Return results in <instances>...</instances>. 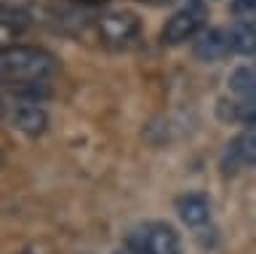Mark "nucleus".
<instances>
[{"label":"nucleus","mask_w":256,"mask_h":254,"mask_svg":"<svg viewBox=\"0 0 256 254\" xmlns=\"http://www.w3.org/2000/svg\"><path fill=\"white\" fill-rule=\"evenodd\" d=\"M192 3H198V6H200V3H203V0H192Z\"/></svg>","instance_id":"obj_16"},{"label":"nucleus","mask_w":256,"mask_h":254,"mask_svg":"<svg viewBox=\"0 0 256 254\" xmlns=\"http://www.w3.org/2000/svg\"><path fill=\"white\" fill-rule=\"evenodd\" d=\"M176 209H179L182 222L190 227H198V225H203V222H208V214H211V206H208L206 195H200V193L182 195L179 203H176Z\"/></svg>","instance_id":"obj_10"},{"label":"nucleus","mask_w":256,"mask_h":254,"mask_svg":"<svg viewBox=\"0 0 256 254\" xmlns=\"http://www.w3.org/2000/svg\"><path fill=\"white\" fill-rule=\"evenodd\" d=\"M232 54H243L256 62V19H240L230 27Z\"/></svg>","instance_id":"obj_9"},{"label":"nucleus","mask_w":256,"mask_h":254,"mask_svg":"<svg viewBox=\"0 0 256 254\" xmlns=\"http://www.w3.org/2000/svg\"><path fill=\"white\" fill-rule=\"evenodd\" d=\"M144 3H152V6H163V3H171V0H144Z\"/></svg>","instance_id":"obj_14"},{"label":"nucleus","mask_w":256,"mask_h":254,"mask_svg":"<svg viewBox=\"0 0 256 254\" xmlns=\"http://www.w3.org/2000/svg\"><path fill=\"white\" fill-rule=\"evenodd\" d=\"M203 19H206V9L198 3H190L187 9L176 11L171 19L166 22L163 33H160V41L163 46H179L184 41H195L203 30Z\"/></svg>","instance_id":"obj_4"},{"label":"nucleus","mask_w":256,"mask_h":254,"mask_svg":"<svg viewBox=\"0 0 256 254\" xmlns=\"http://www.w3.org/2000/svg\"><path fill=\"white\" fill-rule=\"evenodd\" d=\"M11 89V94L16 97V102H35L40 105L43 99H48V83L46 81H35V83H16V86H6Z\"/></svg>","instance_id":"obj_12"},{"label":"nucleus","mask_w":256,"mask_h":254,"mask_svg":"<svg viewBox=\"0 0 256 254\" xmlns=\"http://www.w3.org/2000/svg\"><path fill=\"white\" fill-rule=\"evenodd\" d=\"M192 54H195L200 62H219V59H224L227 54H232L230 30H222V27L200 30V35L192 41Z\"/></svg>","instance_id":"obj_6"},{"label":"nucleus","mask_w":256,"mask_h":254,"mask_svg":"<svg viewBox=\"0 0 256 254\" xmlns=\"http://www.w3.org/2000/svg\"><path fill=\"white\" fill-rule=\"evenodd\" d=\"M0 70H3V83L16 86V83H35V81H48L56 70L54 54L38 46H6L0 54Z\"/></svg>","instance_id":"obj_1"},{"label":"nucleus","mask_w":256,"mask_h":254,"mask_svg":"<svg viewBox=\"0 0 256 254\" xmlns=\"http://www.w3.org/2000/svg\"><path fill=\"white\" fill-rule=\"evenodd\" d=\"M22 254H38V251H22Z\"/></svg>","instance_id":"obj_15"},{"label":"nucleus","mask_w":256,"mask_h":254,"mask_svg":"<svg viewBox=\"0 0 256 254\" xmlns=\"http://www.w3.org/2000/svg\"><path fill=\"white\" fill-rule=\"evenodd\" d=\"M232 14L238 19H256V0H232Z\"/></svg>","instance_id":"obj_13"},{"label":"nucleus","mask_w":256,"mask_h":254,"mask_svg":"<svg viewBox=\"0 0 256 254\" xmlns=\"http://www.w3.org/2000/svg\"><path fill=\"white\" fill-rule=\"evenodd\" d=\"M230 91L235 99L230 105V121H240L246 126H256V62L243 65L230 75Z\"/></svg>","instance_id":"obj_2"},{"label":"nucleus","mask_w":256,"mask_h":254,"mask_svg":"<svg viewBox=\"0 0 256 254\" xmlns=\"http://www.w3.org/2000/svg\"><path fill=\"white\" fill-rule=\"evenodd\" d=\"M0 25H3L6 35H22L32 25V14L24 6H8L6 3L3 11H0Z\"/></svg>","instance_id":"obj_11"},{"label":"nucleus","mask_w":256,"mask_h":254,"mask_svg":"<svg viewBox=\"0 0 256 254\" xmlns=\"http://www.w3.org/2000/svg\"><path fill=\"white\" fill-rule=\"evenodd\" d=\"M96 30H99L102 41L107 43H128L139 35L142 22L131 11H110L96 19Z\"/></svg>","instance_id":"obj_5"},{"label":"nucleus","mask_w":256,"mask_h":254,"mask_svg":"<svg viewBox=\"0 0 256 254\" xmlns=\"http://www.w3.org/2000/svg\"><path fill=\"white\" fill-rule=\"evenodd\" d=\"M6 115H8L14 129H19L22 134H30V137L43 134L48 126L46 110L40 105H35V102H16V105H11L6 110Z\"/></svg>","instance_id":"obj_7"},{"label":"nucleus","mask_w":256,"mask_h":254,"mask_svg":"<svg viewBox=\"0 0 256 254\" xmlns=\"http://www.w3.org/2000/svg\"><path fill=\"white\" fill-rule=\"evenodd\" d=\"M131 251L136 254H179L182 243L171 225L150 222L131 235Z\"/></svg>","instance_id":"obj_3"},{"label":"nucleus","mask_w":256,"mask_h":254,"mask_svg":"<svg viewBox=\"0 0 256 254\" xmlns=\"http://www.w3.org/2000/svg\"><path fill=\"white\" fill-rule=\"evenodd\" d=\"M254 163H256V126H248L243 134H238V137L227 145V153H224V171L235 174L240 166H254Z\"/></svg>","instance_id":"obj_8"}]
</instances>
